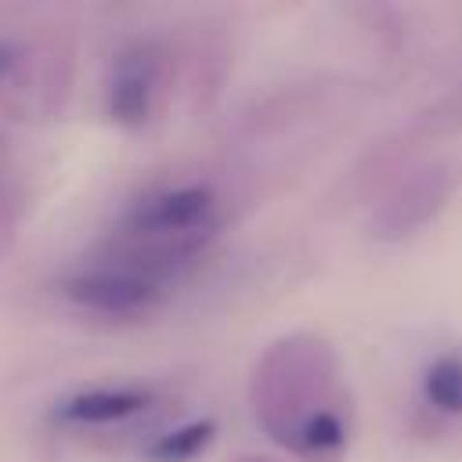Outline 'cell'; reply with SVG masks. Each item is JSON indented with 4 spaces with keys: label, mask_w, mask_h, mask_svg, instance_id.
Returning a JSON list of instances; mask_svg holds the SVG:
<instances>
[{
    "label": "cell",
    "mask_w": 462,
    "mask_h": 462,
    "mask_svg": "<svg viewBox=\"0 0 462 462\" xmlns=\"http://www.w3.org/2000/svg\"><path fill=\"white\" fill-rule=\"evenodd\" d=\"M144 404H148V397L137 390H90V393L69 397L61 404V415L76 419V422H116V419L141 411Z\"/></svg>",
    "instance_id": "obj_3"
},
{
    "label": "cell",
    "mask_w": 462,
    "mask_h": 462,
    "mask_svg": "<svg viewBox=\"0 0 462 462\" xmlns=\"http://www.w3.org/2000/svg\"><path fill=\"white\" fill-rule=\"evenodd\" d=\"M209 433H213L209 422H191V426H184V430H177V433H166V437L152 448V458H155V462H188L195 451H202V448L209 444Z\"/></svg>",
    "instance_id": "obj_6"
},
{
    "label": "cell",
    "mask_w": 462,
    "mask_h": 462,
    "mask_svg": "<svg viewBox=\"0 0 462 462\" xmlns=\"http://www.w3.org/2000/svg\"><path fill=\"white\" fill-rule=\"evenodd\" d=\"M148 87H152V72L148 61L141 58H126L119 76H116V94H112V108L119 119H141L148 108Z\"/></svg>",
    "instance_id": "obj_4"
},
{
    "label": "cell",
    "mask_w": 462,
    "mask_h": 462,
    "mask_svg": "<svg viewBox=\"0 0 462 462\" xmlns=\"http://www.w3.org/2000/svg\"><path fill=\"white\" fill-rule=\"evenodd\" d=\"M426 397L444 411H462V357H444L426 372Z\"/></svg>",
    "instance_id": "obj_5"
},
{
    "label": "cell",
    "mask_w": 462,
    "mask_h": 462,
    "mask_svg": "<svg viewBox=\"0 0 462 462\" xmlns=\"http://www.w3.org/2000/svg\"><path fill=\"white\" fill-rule=\"evenodd\" d=\"M65 292L94 310H105V314H130V310L148 307L155 300L159 285L123 263H97V267L69 278Z\"/></svg>",
    "instance_id": "obj_2"
},
{
    "label": "cell",
    "mask_w": 462,
    "mask_h": 462,
    "mask_svg": "<svg viewBox=\"0 0 462 462\" xmlns=\"http://www.w3.org/2000/svg\"><path fill=\"white\" fill-rule=\"evenodd\" d=\"M336 440H339V422L332 415H314L303 426V444H310V448H328Z\"/></svg>",
    "instance_id": "obj_7"
},
{
    "label": "cell",
    "mask_w": 462,
    "mask_h": 462,
    "mask_svg": "<svg viewBox=\"0 0 462 462\" xmlns=\"http://www.w3.org/2000/svg\"><path fill=\"white\" fill-rule=\"evenodd\" d=\"M209 220H213L209 191L177 188V191L141 202L134 209V217L126 220V235H130V242L148 245L159 256V263L166 267V260H173V245L180 253H191L195 242H202Z\"/></svg>",
    "instance_id": "obj_1"
}]
</instances>
